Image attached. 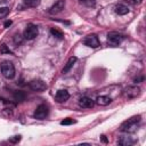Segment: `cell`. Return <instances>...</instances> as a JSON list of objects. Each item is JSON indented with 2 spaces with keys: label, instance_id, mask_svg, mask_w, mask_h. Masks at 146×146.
<instances>
[{
  "label": "cell",
  "instance_id": "obj_1",
  "mask_svg": "<svg viewBox=\"0 0 146 146\" xmlns=\"http://www.w3.org/2000/svg\"><path fill=\"white\" fill-rule=\"evenodd\" d=\"M140 119H141L140 115H136V116H132V117L128 119L127 121H124L121 124L120 130L123 131V132H127V133H130V132L136 131L137 128H138V124L140 122Z\"/></svg>",
  "mask_w": 146,
  "mask_h": 146
},
{
  "label": "cell",
  "instance_id": "obj_2",
  "mask_svg": "<svg viewBox=\"0 0 146 146\" xmlns=\"http://www.w3.org/2000/svg\"><path fill=\"white\" fill-rule=\"evenodd\" d=\"M0 70L6 79H13L15 76V66L9 60H3L0 63Z\"/></svg>",
  "mask_w": 146,
  "mask_h": 146
},
{
  "label": "cell",
  "instance_id": "obj_3",
  "mask_svg": "<svg viewBox=\"0 0 146 146\" xmlns=\"http://www.w3.org/2000/svg\"><path fill=\"white\" fill-rule=\"evenodd\" d=\"M39 34V30L38 26L34 24H29L25 30H24V38L27 40H33L34 38H36Z\"/></svg>",
  "mask_w": 146,
  "mask_h": 146
},
{
  "label": "cell",
  "instance_id": "obj_4",
  "mask_svg": "<svg viewBox=\"0 0 146 146\" xmlns=\"http://www.w3.org/2000/svg\"><path fill=\"white\" fill-rule=\"evenodd\" d=\"M122 40H123V36L117 32H110L107 34V43L110 46L116 47L122 42Z\"/></svg>",
  "mask_w": 146,
  "mask_h": 146
},
{
  "label": "cell",
  "instance_id": "obj_5",
  "mask_svg": "<svg viewBox=\"0 0 146 146\" xmlns=\"http://www.w3.org/2000/svg\"><path fill=\"white\" fill-rule=\"evenodd\" d=\"M48 113H49V110H48V106L46 104H41L36 107V110L34 111V117L36 120H44L47 116H48Z\"/></svg>",
  "mask_w": 146,
  "mask_h": 146
},
{
  "label": "cell",
  "instance_id": "obj_6",
  "mask_svg": "<svg viewBox=\"0 0 146 146\" xmlns=\"http://www.w3.org/2000/svg\"><path fill=\"white\" fill-rule=\"evenodd\" d=\"M83 44L89 47V48H97L99 47V40H98V36L96 34H89L87 35L84 39H83Z\"/></svg>",
  "mask_w": 146,
  "mask_h": 146
},
{
  "label": "cell",
  "instance_id": "obj_7",
  "mask_svg": "<svg viewBox=\"0 0 146 146\" xmlns=\"http://www.w3.org/2000/svg\"><path fill=\"white\" fill-rule=\"evenodd\" d=\"M29 87H30L32 90H34V91H43V90L47 89L46 82L42 81V80H40V79H34V80H32V81L29 83Z\"/></svg>",
  "mask_w": 146,
  "mask_h": 146
},
{
  "label": "cell",
  "instance_id": "obj_8",
  "mask_svg": "<svg viewBox=\"0 0 146 146\" xmlns=\"http://www.w3.org/2000/svg\"><path fill=\"white\" fill-rule=\"evenodd\" d=\"M140 95V88L137 86H130L124 90V96L127 98H135Z\"/></svg>",
  "mask_w": 146,
  "mask_h": 146
},
{
  "label": "cell",
  "instance_id": "obj_9",
  "mask_svg": "<svg viewBox=\"0 0 146 146\" xmlns=\"http://www.w3.org/2000/svg\"><path fill=\"white\" fill-rule=\"evenodd\" d=\"M68 98H70V94H68V91L65 90V89L58 90V91L56 92V95H55V100H56L57 103H64V102H66Z\"/></svg>",
  "mask_w": 146,
  "mask_h": 146
},
{
  "label": "cell",
  "instance_id": "obj_10",
  "mask_svg": "<svg viewBox=\"0 0 146 146\" xmlns=\"http://www.w3.org/2000/svg\"><path fill=\"white\" fill-rule=\"evenodd\" d=\"M64 7H65V1H64V0H58L57 2H55V3L50 7L49 13H50V14H57V13L62 11V10L64 9Z\"/></svg>",
  "mask_w": 146,
  "mask_h": 146
},
{
  "label": "cell",
  "instance_id": "obj_11",
  "mask_svg": "<svg viewBox=\"0 0 146 146\" xmlns=\"http://www.w3.org/2000/svg\"><path fill=\"white\" fill-rule=\"evenodd\" d=\"M79 105L83 108H91L94 106V100L89 97H81L79 99Z\"/></svg>",
  "mask_w": 146,
  "mask_h": 146
},
{
  "label": "cell",
  "instance_id": "obj_12",
  "mask_svg": "<svg viewBox=\"0 0 146 146\" xmlns=\"http://www.w3.org/2000/svg\"><path fill=\"white\" fill-rule=\"evenodd\" d=\"M117 143L122 146H130V145H133L136 140L132 137H120L117 139Z\"/></svg>",
  "mask_w": 146,
  "mask_h": 146
},
{
  "label": "cell",
  "instance_id": "obj_13",
  "mask_svg": "<svg viewBox=\"0 0 146 146\" xmlns=\"http://www.w3.org/2000/svg\"><path fill=\"white\" fill-rule=\"evenodd\" d=\"M111 102H112L111 97L104 96V95H103V96H98L97 99H96V103H97L98 105H100V106H106V105L111 104Z\"/></svg>",
  "mask_w": 146,
  "mask_h": 146
},
{
  "label": "cell",
  "instance_id": "obj_14",
  "mask_svg": "<svg viewBox=\"0 0 146 146\" xmlns=\"http://www.w3.org/2000/svg\"><path fill=\"white\" fill-rule=\"evenodd\" d=\"M114 10H115V13H116L117 15H125V14L129 13V8H128L127 6H124V5H122V3L116 5Z\"/></svg>",
  "mask_w": 146,
  "mask_h": 146
},
{
  "label": "cell",
  "instance_id": "obj_15",
  "mask_svg": "<svg viewBox=\"0 0 146 146\" xmlns=\"http://www.w3.org/2000/svg\"><path fill=\"white\" fill-rule=\"evenodd\" d=\"M75 62H76V57H74V56L71 57V58L67 60V63L65 64V66H64V68H63L62 72H63V73H67V72L73 67V65L75 64Z\"/></svg>",
  "mask_w": 146,
  "mask_h": 146
},
{
  "label": "cell",
  "instance_id": "obj_16",
  "mask_svg": "<svg viewBox=\"0 0 146 146\" xmlns=\"http://www.w3.org/2000/svg\"><path fill=\"white\" fill-rule=\"evenodd\" d=\"M50 33H51L55 38H57V39H59V40H62V39L64 38V33H63L62 31H59L58 29L51 27V29H50Z\"/></svg>",
  "mask_w": 146,
  "mask_h": 146
},
{
  "label": "cell",
  "instance_id": "obj_17",
  "mask_svg": "<svg viewBox=\"0 0 146 146\" xmlns=\"http://www.w3.org/2000/svg\"><path fill=\"white\" fill-rule=\"evenodd\" d=\"M14 99L16 100V102H23V100H25V94L23 92V91H21V90H18V91H15L14 92Z\"/></svg>",
  "mask_w": 146,
  "mask_h": 146
},
{
  "label": "cell",
  "instance_id": "obj_18",
  "mask_svg": "<svg viewBox=\"0 0 146 146\" xmlns=\"http://www.w3.org/2000/svg\"><path fill=\"white\" fill-rule=\"evenodd\" d=\"M27 7H38L40 5V0H23Z\"/></svg>",
  "mask_w": 146,
  "mask_h": 146
},
{
  "label": "cell",
  "instance_id": "obj_19",
  "mask_svg": "<svg viewBox=\"0 0 146 146\" xmlns=\"http://www.w3.org/2000/svg\"><path fill=\"white\" fill-rule=\"evenodd\" d=\"M82 5L87 6V7H94L96 5V0H79Z\"/></svg>",
  "mask_w": 146,
  "mask_h": 146
},
{
  "label": "cell",
  "instance_id": "obj_20",
  "mask_svg": "<svg viewBox=\"0 0 146 146\" xmlns=\"http://www.w3.org/2000/svg\"><path fill=\"white\" fill-rule=\"evenodd\" d=\"M8 13H9V8L8 7H1L0 8V18L6 17L8 15Z\"/></svg>",
  "mask_w": 146,
  "mask_h": 146
},
{
  "label": "cell",
  "instance_id": "obj_21",
  "mask_svg": "<svg viewBox=\"0 0 146 146\" xmlns=\"http://www.w3.org/2000/svg\"><path fill=\"white\" fill-rule=\"evenodd\" d=\"M73 123H75V120L70 119V117L64 119V120L60 122V124H62V125H70V124H73Z\"/></svg>",
  "mask_w": 146,
  "mask_h": 146
},
{
  "label": "cell",
  "instance_id": "obj_22",
  "mask_svg": "<svg viewBox=\"0 0 146 146\" xmlns=\"http://www.w3.org/2000/svg\"><path fill=\"white\" fill-rule=\"evenodd\" d=\"M0 52H1V54H13L11 50H10L9 48H7L6 44H1V46H0Z\"/></svg>",
  "mask_w": 146,
  "mask_h": 146
},
{
  "label": "cell",
  "instance_id": "obj_23",
  "mask_svg": "<svg viewBox=\"0 0 146 146\" xmlns=\"http://www.w3.org/2000/svg\"><path fill=\"white\" fill-rule=\"evenodd\" d=\"M19 140H21V136H14V137H11V138L9 139V141H10V143H14V144L18 143Z\"/></svg>",
  "mask_w": 146,
  "mask_h": 146
},
{
  "label": "cell",
  "instance_id": "obj_24",
  "mask_svg": "<svg viewBox=\"0 0 146 146\" xmlns=\"http://www.w3.org/2000/svg\"><path fill=\"white\" fill-rule=\"evenodd\" d=\"M100 140H102L104 144H107V138H106V136L102 135V136H100Z\"/></svg>",
  "mask_w": 146,
  "mask_h": 146
},
{
  "label": "cell",
  "instance_id": "obj_25",
  "mask_svg": "<svg viewBox=\"0 0 146 146\" xmlns=\"http://www.w3.org/2000/svg\"><path fill=\"white\" fill-rule=\"evenodd\" d=\"M11 25V21H7L6 23H5V27H8V26H10Z\"/></svg>",
  "mask_w": 146,
  "mask_h": 146
},
{
  "label": "cell",
  "instance_id": "obj_26",
  "mask_svg": "<svg viewBox=\"0 0 146 146\" xmlns=\"http://www.w3.org/2000/svg\"><path fill=\"white\" fill-rule=\"evenodd\" d=\"M131 2H132V3H140L141 0H131Z\"/></svg>",
  "mask_w": 146,
  "mask_h": 146
}]
</instances>
